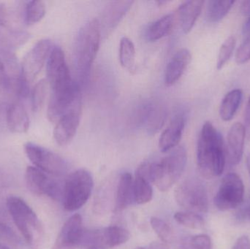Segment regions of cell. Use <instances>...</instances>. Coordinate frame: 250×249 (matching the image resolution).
Segmentation results:
<instances>
[{"mask_svg": "<svg viewBox=\"0 0 250 249\" xmlns=\"http://www.w3.org/2000/svg\"><path fill=\"white\" fill-rule=\"evenodd\" d=\"M0 82L2 84L6 85L7 83V77L5 76V70H4V64L0 59Z\"/></svg>", "mask_w": 250, "mask_h": 249, "instance_id": "obj_40", "label": "cell"}, {"mask_svg": "<svg viewBox=\"0 0 250 249\" xmlns=\"http://www.w3.org/2000/svg\"><path fill=\"white\" fill-rule=\"evenodd\" d=\"M192 59L190 51L186 48L178 51L167 64L165 73V83L166 86L174 85L183 76Z\"/></svg>", "mask_w": 250, "mask_h": 249, "instance_id": "obj_17", "label": "cell"}, {"mask_svg": "<svg viewBox=\"0 0 250 249\" xmlns=\"http://www.w3.org/2000/svg\"><path fill=\"white\" fill-rule=\"evenodd\" d=\"M187 161L186 149L183 146H177L160 162L141 164L137 171L160 191L166 192L182 176Z\"/></svg>", "mask_w": 250, "mask_h": 249, "instance_id": "obj_2", "label": "cell"}, {"mask_svg": "<svg viewBox=\"0 0 250 249\" xmlns=\"http://www.w3.org/2000/svg\"><path fill=\"white\" fill-rule=\"evenodd\" d=\"M151 228L163 242L170 244L173 241V232L168 224L163 219L151 217L150 219Z\"/></svg>", "mask_w": 250, "mask_h": 249, "instance_id": "obj_31", "label": "cell"}, {"mask_svg": "<svg viewBox=\"0 0 250 249\" xmlns=\"http://www.w3.org/2000/svg\"><path fill=\"white\" fill-rule=\"evenodd\" d=\"M240 12L243 16H250V0L243 1L241 4Z\"/></svg>", "mask_w": 250, "mask_h": 249, "instance_id": "obj_39", "label": "cell"}, {"mask_svg": "<svg viewBox=\"0 0 250 249\" xmlns=\"http://www.w3.org/2000/svg\"><path fill=\"white\" fill-rule=\"evenodd\" d=\"M25 181L29 191L34 194L47 196L54 200L62 198L63 188L60 187V184L35 167H27Z\"/></svg>", "mask_w": 250, "mask_h": 249, "instance_id": "obj_11", "label": "cell"}, {"mask_svg": "<svg viewBox=\"0 0 250 249\" xmlns=\"http://www.w3.org/2000/svg\"><path fill=\"white\" fill-rule=\"evenodd\" d=\"M47 81L51 92L65 90L74 86L64 51L60 47L53 48L47 60Z\"/></svg>", "mask_w": 250, "mask_h": 249, "instance_id": "obj_9", "label": "cell"}, {"mask_svg": "<svg viewBox=\"0 0 250 249\" xmlns=\"http://www.w3.org/2000/svg\"><path fill=\"white\" fill-rule=\"evenodd\" d=\"M243 125L246 132V137L250 140V96L247 104L246 109H245V124Z\"/></svg>", "mask_w": 250, "mask_h": 249, "instance_id": "obj_38", "label": "cell"}, {"mask_svg": "<svg viewBox=\"0 0 250 249\" xmlns=\"http://www.w3.org/2000/svg\"><path fill=\"white\" fill-rule=\"evenodd\" d=\"M93 186V178L86 170H77L70 174L63 187L64 209L72 212L83 207L90 197Z\"/></svg>", "mask_w": 250, "mask_h": 249, "instance_id": "obj_5", "label": "cell"}, {"mask_svg": "<svg viewBox=\"0 0 250 249\" xmlns=\"http://www.w3.org/2000/svg\"><path fill=\"white\" fill-rule=\"evenodd\" d=\"M6 121L9 130L16 134H23L29 130L30 120L27 111L20 102L10 105L7 111Z\"/></svg>", "mask_w": 250, "mask_h": 249, "instance_id": "obj_19", "label": "cell"}, {"mask_svg": "<svg viewBox=\"0 0 250 249\" xmlns=\"http://www.w3.org/2000/svg\"><path fill=\"white\" fill-rule=\"evenodd\" d=\"M243 98V92L236 89L229 92L223 98L220 107V116L224 121H230L236 115Z\"/></svg>", "mask_w": 250, "mask_h": 249, "instance_id": "obj_23", "label": "cell"}, {"mask_svg": "<svg viewBox=\"0 0 250 249\" xmlns=\"http://www.w3.org/2000/svg\"><path fill=\"white\" fill-rule=\"evenodd\" d=\"M101 247L111 249L124 244L129 241L130 234L127 230L118 226H111L99 230Z\"/></svg>", "mask_w": 250, "mask_h": 249, "instance_id": "obj_21", "label": "cell"}, {"mask_svg": "<svg viewBox=\"0 0 250 249\" xmlns=\"http://www.w3.org/2000/svg\"><path fill=\"white\" fill-rule=\"evenodd\" d=\"M175 200L186 211L195 213H207L208 210V197L207 188L202 181L189 178L176 187Z\"/></svg>", "mask_w": 250, "mask_h": 249, "instance_id": "obj_6", "label": "cell"}, {"mask_svg": "<svg viewBox=\"0 0 250 249\" xmlns=\"http://www.w3.org/2000/svg\"><path fill=\"white\" fill-rule=\"evenodd\" d=\"M45 14V3L41 0L29 1L25 9V22L27 25L41 21Z\"/></svg>", "mask_w": 250, "mask_h": 249, "instance_id": "obj_28", "label": "cell"}, {"mask_svg": "<svg viewBox=\"0 0 250 249\" xmlns=\"http://www.w3.org/2000/svg\"><path fill=\"white\" fill-rule=\"evenodd\" d=\"M85 230L82 216L76 213L66 221L56 241L64 247L73 249L80 247Z\"/></svg>", "mask_w": 250, "mask_h": 249, "instance_id": "obj_13", "label": "cell"}, {"mask_svg": "<svg viewBox=\"0 0 250 249\" xmlns=\"http://www.w3.org/2000/svg\"><path fill=\"white\" fill-rule=\"evenodd\" d=\"M134 202L133 178L129 172H124L120 176L116 187L114 212L123 211Z\"/></svg>", "mask_w": 250, "mask_h": 249, "instance_id": "obj_18", "label": "cell"}, {"mask_svg": "<svg viewBox=\"0 0 250 249\" xmlns=\"http://www.w3.org/2000/svg\"><path fill=\"white\" fill-rule=\"evenodd\" d=\"M53 48L52 42L49 39L38 41L23 58L19 81L30 86L42 70Z\"/></svg>", "mask_w": 250, "mask_h": 249, "instance_id": "obj_10", "label": "cell"}, {"mask_svg": "<svg viewBox=\"0 0 250 249\" xmlns=\"http://www.w3.org/2000/svg\"><path fill=\"white\" fill-rule=\"evenodd\" d=\"M246 132L241 123H235L231 126L227 137L226 156L231 165H236L242 160L245 149Z\"/></svg>", "mask_w": 250, "mask_h": 249, "instance_id": "obj_16", "label": "cell"}, {"mask_svg": "<svg viewBox=\"0 0 250 249\" xmlns=\"http://www.w3.org/2000/svg\"><path fill=\"white\" fill-rule=\"evenodd\" d=\"M231 249H250V239L247 235L239 237Z\"/></svg>", "mask_w": 250, "mask_h": 249, "instance_id": "obj_37", "label": "cell"}, {"mask_svg": "<svg viewBox=\"0 0 250 249\" xmlns=\"http://www.w3.org/2000/svg\"><path fill=\"white\" fill-rule=\"evenodd\" d=\"M52 249H73L69 248V247H64V246L62 245V244H59V243L55 242L54 247Z\"/></svg>", "mask_w": 250, "mask_h": 249, "instance_id": "obj_41", "label": "cell"}, {"mask_svg": "<svg viewBox=\"0 0 250 249\" xmlns=\"http://www.w3.org/2000/svg\"><path fill=\"white\" fill-rule=\"evenodd\" d=\"M173 217L178 224L189 229L201 230L205 225L204 219L198 213L192 212H176Z\"/></svg>", "mask_w": 250, "mask_h": 249, "instance_id": "obj_29", "label": "cell"}, {"mask_svg": "<svg viewBox=\"0 0 250 249\" xmlns=\"http://www.w3.org/2000/svg\"><path fill=\"white\" fill-rule=\"evenodd\" d=\"M82 117V101L78 102L56 124L54 137L57 144L67 146L74 138Z\"/></svg>", "mask_w": 250, "mask_h": 249, "instance_id": "obj_12", "label": "cell"}, {"mask_svg": "<svg viewBox=\"0 0 250 249\" xmlns=\"http://www.w3.org/2000/svg\"><path fill=\"white\" fill-rule=\"evenodd\" d=\"M48 86L47 80L42 79L34 87L32 92V108L34 112H38L42 109L46 98Z\"/></svg>", "mask_w": 250, "mask_h": 249, "instance_id": "obj_30", "label": "cell"}, {"mask_svg": "<svg viewBox=\"0 0 250 249\" xmlns=\"http://www.w3.org/2000/svg\"><path fill=\"white\" fill-rule=\"evenodd\" d=\"M204 3L201 0L185 1L178 8L176 18L185 34H188L192 30L201 15Z\"/></svg>", "mask_w": 250, "mask_h": 249, "instance_id": "obj_20", "label": "cell"}, {"mask_svg": "<svg viewBox=\"0 0 250 249\" xmlns=\"http://www.w3.org/2000/svg\"><path fill=\"white\" fill-rule=\"evenodd\" d=\"M236 46V39L234 37L230 36L227 38L220 47L217 57V68L221 70L223 68L226 63L229 61Z\"/></svg>", "mask_w": 250, "mask_h": 249, "instance_id": "obj_32", "label": "cell"}, {"mask_svg": "<svg viewBox=\"0 0 250 249\" xmlns=\"http://www.w3.org/2000/svg\"><path fill=\"white\" fill-rule=\"evenodd\" d=\"M120 61L122 66L130 73L135 71V48L129 38H122L120 45Z\"/></svg>", "mask_w": 250, "mask_h": 249, "instance_id": "obj_27", "label": "cell"}, {"mask_svg": "<svg viewBox=\"0 0 250 249\" xmlns=\"http://www.w3.org/2000/svg\"><path fill=\"white\" fill-rule=\"evenodd\" d=\"M135 249H166L162 245H154L151 246L149 248H144V247H141V248H136Z\"/></svg>", "mask_w": 250, "mask_h": 249, "instance_id": "obj_42", "label": "cell"}, {"mask_svg": "<svg viewBox=\"0 0 250 249\" xmlns=\"http://www.w3.org/2000/svg\"><path fill=\"white\" fill-rule=\"evenodd\" d=\"M176 16L169 13L149 25L146 31V38L150 42L159 40L170 33L176 22Z\"/></svg>", "mask_w": 250, "mask_h": 249, "instance_id": "obj_22", "label": "cell"}, {"mask_svg": "<svg viewBox=\"0 0 250 249\" xmlns=\"http://www.w3.org/2000/svg\"><path fill=\"white\" fill-rule=\"evenodd\" d=\"M185 249H192V247H191L190 246H189V247H185Z\"/></svg>", "mask_w": 250, "mask_h": 249, "instance_id": "obj_46", "label": "cell"}, {"mask_svg": "<svg viewBox=\"0 0 250 249\" xmlns=\"http://www.w3.org/2000/svg\"><path fill=\"white\" fill-rule=\"evenodd\" d=\"M189 246L193 249H211L212 242L208 235L199 234L191 238Z\"/></svg>", "mask_w": 250, "mask_h": 249, "instance_id": "obj_34", "label": "cell"}, {"mask_svg": "<svg viewBox=\"0 0 250 249\" xmlns=\"http://www.w3.org/2000/svg\"><path fill=\"white\" fill-rule=\"evenodd\" d=\"M245 198V185L235 172L228 173L222 180L214 197L216 207L222 211L233 210L240 206Z\"/></svg>", "mask_w": 250, "mask_h": 249, "instance_id": "obj_8", "label": "cell"}, {"mask_svg": "<svg viewBox=\"0 0 250 249\" xmlns=\"http://www.w3.org/2000/svg\"><path fill=\"white\" fill-rule=\"evenodd\" d=\"M132 3L133 1H112L105 7L103 12L102 20H99L102 35H108L118 26L132 7Z\"/></svg>", "mask_w": 250, "mask_h": 249, "instance_id": "obj_15", "label": "cell"}, {"mask_svg": "<svg viewBox=\"0 0 250 249\" xmlns=\"http://www.w3.org/2000/svg\"><path fill=\"white\" fill-rule=\"evenodd\" d=\"M250 60V35L243 36V40L236 54L238 64H243Z\"/></svg>", "mask_w": 250, "mask_h": 249, "instance_id": "obj_33", "label": "cell"}, {"mask_svg": "<svg viewBox=\"0 0 250 249\" xmlns=\"http://www.w3.org/2000/svg\"><path fill=\"white\" fill-rule=\"evenodd\" d=\"M102 32L98 19L86 22L81 28L75 45V61L81 83L87 82L91 67L100 48Z\"/></svg>", "mask_w": 250, "mask_h": 249, "instance_id": "obj_3", "label": "cell"}, {"mask_svg": "<svg viewBox=\"0 0 250 249\" xmlns=\"http://www.w3.org/2000/svg\"><path fill=\"white\" fill-rule=\"evenodd\" d=\"M245 215H246L247 218L250 221V207L247 209Z\"/></svg>", "mask_w": 250, "mask_h": 249, "instance_id": "obj_45", "label": "cell"}, {"mask_svg": "<svg viewBox=\"0 0 250 249\" xmlns=\"http://www.w3.org/2000/svg\"><path fill=\"white\" fill-rule=\"evenodd\" d=\"M0 240L11 243L14 245H19L20 240L16 232L8 226L0 221Z\"/></svg>", "mask_w": 250, "mask_h": 249, "instance_id": "obj_35", "label": "cell"}, {"mask_svg": "<svg viewBox=\"0 0 250 249\" xmlns=\"http://www.w3.org/2000/svg\"><path fill=\"white\" fill-rule=\"evenodd\" d=\"M0 249H10V247H7L6 244H1L0 243Z\"/></svg>", "mask_w": 250, "mask_h": 249, "instance_id": "obj_44", "label": "cell"}, {"mask_svg": "<svg viewBox=\"0 0 250 249\" xmlns=\"http://www.w3.org/2000/svg\"><path fill=\"white\" fill-rule=\"evenodd\" d=\"M226 157L223 136L210 121H206L197 145V164L200 173L208 179L220 176L226 168Z\"/></svg>", "mask_w": 250, "mask_h": 249, "instance_id": "obj_1", "label": "cell"}, {"mask_svg": "<svg viewBox=\"0 0 250 249\" xmlns=\"http://www.w3.org/2000/svg\"><path fill=\"white\" fill-rule=\"evenodd\" d=\"M186 124V115L179 113L173 117L167 128L162 133L159 140V147L163 153L177 147L182 139Z\"/></svg>", "mask_w": 250, "mask_h": 249, "instance_id": "obj_14", "label": "cell"}, {"mask_svg": "<svg viewBox=\"0 0 250 249\" xmlns=\"http://www.w3.org/2000/svg\"><path fill=\"white\" fill-rule=\"evenodd\" d=\"M133 194L134 200L137 204L144 205L149 203L153 198L151 183L146 178L135 175L133 180Z\"/></svg>", "mask_w": 250, "mask_h": 249, "instance_id": "obj_26", "label": "cell"}, {"mask_svg": "<svg viewBox=\"0 0 250 249\" xmlns=\"http://www.w3.org/2000/svg\"><path fill=\"white\" fill-rule=\"evenodd\" d=\"M167 118V111L163 105L151 103L145 126L148 134H156L164 125Z\"/></svg>", "mask_w": 250, "mask_h": 249, "instance_id": "obj_24", "label": "cell"}, {"mask_svg": "<svg viewBox=\"0 0 250 249\" xmlns=\"http://www.w3.org/2000/svg\"><path fill=\"white\" fill-rule=\"evenodd\" d=\"M6 206L26 244L31 248H35L42 236V228L33 209L17 196L7 197Z\"/></svg>", "mask_w": 250, "mask_h": 249, "instance_id": "obj_4", "label": "cell"}, {"mask_svg": "<svg viewBox=\"0 0 250 249\" xmlns=\"http://www.w3.org/2000/svg\"><path fill=\"white\" fill-rule=\"evenodd\" d=\"M236 1L211 0L207 2L206 19L210 23H217L226 17Z\"/></svg>", "mask_w": 250, "mask_h": 249, "instance_id": "obj_25", "label": "cell"}, {"mask_svg": "<svg viewBox=\"0 0 250 249\" xmlns=\"http://www.w3.org/2000/svg\"><path fill=\"white\" fill-rule=\"evenodd\" d=\"M24 152L34 167L48 175L62 176L68 170L67 162L62 156L35 143H26Z\"/></svg>", "mask_w": 250, "mask_h": 249, "instance_id": "obj_7", "label": "cell"}, {"mask_svg": "<svg viewBox=\"0 0 250 249\" xmlns=\"http://www.w3.org/2000/svg\"><path fill=\"white\" fill-rule=\"evenodd\" d=\"M0 26L9 29L11 26L10 16L5 4L0 3Z\"/></svg>", "mask_w": 250, "mask_h": 249, "instance_id": "obj_36", "label": "cell"}, {"mask_svg": "<svg viewBox=\"0 0 250 249\" xmlns=\"http://www.w3.org/2000/svg\"><path fill=\"white\" fill-rule=\"evenodd\" d=\"M247 167H248V172H249L250 176V153L247 157Z\"/></svg>", "mask_w": 250, "mask_h": 249, "instance_id": "obj_43", "label": "cell"}]
</instances>
